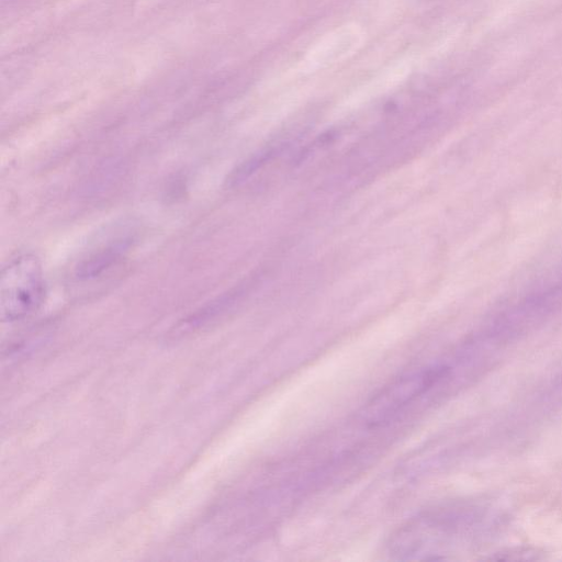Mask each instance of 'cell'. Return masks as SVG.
I'll use <instances>...</instances> for the list:
<instances>
[{
    "mask_svg": "<svg viewBox=\"0 0 562 562\" xmlns=\"http://www.w3.org/2000/svg\"><path fill=\"white\" fill-rule=\"evenodd\" d=\"M498 557L493 558L496 560H533L538 559L537 550L531 548H518V549H509L507 551H502Z\"/></svg>",
    "mask_w": 562,
    "mask_h": 562,
    "instance_id": "obj_4",
    "label": "cell"
},
{
    "mask_svg": "<svg viewBox=\"0 0 562 562\" xmlns=\"http://www.w3.org/2000/svg\"><path fill=\"white\" fill-rule=\"evenodd\" d=\"M450 369L439 366L402 376L386 386L369 404L367 415L371 424H381L417 396L423 395L449 375Z\"/></svg>",
    "mask_w": 562,
    "mask_h": 562,
    "instance_id": "obj_2",
    "label": "cell"
},
{
    "mask_svg": "<svg viewBox=\"0 0 562 562\" xmlns=\"http://www.w3.org/2000/svg\"><path fill=\"white\" fill-rule=\"evenodd\" d=\"M45 282L42 263L33 254L11 260L1 272L0 314L5 322L25 318L42 304Z\"/></svg>",
    "mask_w": 562,
    "mask_h": 562,
    "instance_id": "obj_1",
    "label": "cell"
},
{
    "mask_svg": "<svg viewBox=\"0 0 562 562\" xmlns=\"http://www.w3.org/2000/svg\"><path fill=\"white\" fill-rule=\"evenodd\" d=\"M123 249L124 245H115L91 256L77 268V277L79 279H92L98 277L121 258Z\"/></svg>",
    "mask_w": 562,
    "mask_h": 562,
    "instance_id": "obj_3",
    "label": "cell"
}]
</instances>
